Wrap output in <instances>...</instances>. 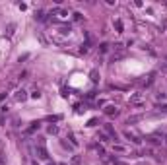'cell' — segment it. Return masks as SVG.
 <instances>
[{
	"label": "cell",
	"mask_w": 167,
	"mask_h": 165,
	"mask_svg": "<svg viewBox=\"0 0 167 165\" xmlns=\"http://www.w3.org/2000/svg\"><path fill=\"white\" fill-rule=\"evenodd\" d=\"M51 16H60V18H66L68 12H66V10H62V8H55V10L51 12Z\"/></svg>",
	"instance_id": "8"
},
{
	"label": "cell",
	"mask_w": 167,
	"mask_h": 165,
	"mask_svg": "<svg viewBox=\"0 0 167 165\" xmlns=\"http://www.w3.org/2000/svg\"><path fill=\"white\" fill-rule=\"evenodd\" d=\"M148 142H150V144H161V140H159L157 136H150V138H148Z\"/></svg>",
	"instance_id": "14"
},
{
	"label": "cell",
	"mask_w": 167,
	"mask_h": 165,
	"mask_svg": "<svg viewBox=\"0 0 167 165\" xmlns=\"http://www.w3.org/2000/svg\"><path fill=\"white\" fill-rule=\"evenodd\" d=\"M165 146H167V136H165Z\"/></svg>",
	"instance_id": "29"
},
{
	"label": "cell",
	"mask_w": 167,
	"mask_h": 165,
	"mask_svg": "<svg viewBox=\"0 0 167 165\" xmlns=\"http://www.w3.org/2000/svg\"><path fill=\"white\" fill-rule=\"evenodd\" d=\"M4 97H6V91H2V93H0V103L4 101Z\"/></svg>",
	"instance_id": "25"
},
{
	"label": "cell",
	"mask_w": 167,
	"mask_h": 165,
	"mask_svg": "<svg viewBox=\"0 0 167 165\" xmlns=\"http://www.w3.org/2000/svg\"><path fill=\"white\" fill-rule=\"evenodd\" d=\"M72 16H74V20H76V22H80V20H82V18H84V16H82V14H80V12H74V14H72Z\"/></svg>",
	"instance_id": "17"
},
{
	"label": "cell",
	"mask_w": 167,
	"mask_h": 165,
	"mask_svg": "<svg viewBox=\"0 0 167 165\" xmlns=\"http://www.w3.org/2000/svg\"><path fill=\"white\" fill-rule=\"evenodd\" d=\"M0 124H4V117L2 115H0Z\"/></svg>",
	"instance_id": "28"
},
{
	"label": "cell",
	"mask_w": 167,
	"mask_h": 165,
	"mask_svg": "<svg viewBox=\"0 0 167 165\" xmlns=\"http://www.w3.org/2000/svg\"><path fill=\"white\" fill-rule=\"evenodd\" d=\"M138 84H140L142 88H148V86H152V84H154V74H148V76H144L142 80H138Z\"/></svg>",
	"instance_id": "3"
},
{
	"label": "cell",
	"mask_w": 167,
	"mask_h": 165,
	"mask_svg": "<svg viewBox=\"0 0 167 165\" xmlns=\"http://www.w3.org/2000/svg\"><path fill=\"white\" fill-rule=\"evenodd\" d=\"M49 165H55V163H49Z\"/></svg>",
	"instance_id": "30"
},
{
	"label": "cell",
	"mask_w": 167,
	"mask_h": 165,
	"mask_svg": "<svg viewBox=\"0 0 167 165\" xmlns=\"http://www.w3.org/2000/svg\"><path fill=\"white\" fill-rule=\"evenodd\" d=\"M89 76H91V80H93V82H97V80H99V74H97V70H91V74H89Z\"/></svg>",
	"instance_id": "15"
},
{
	"label": "cell",
	"mask_w": 167,
	"mask_h": 165,
	"mask_svg": "<svg viewBox=\"0 0 167 165\" xmlns=\"http://www.w3.org/2000/svg\"><path fill=\"white\" fill-rule=\"evenodd\" d=\"M165 97H167V95H165V93H161V91H159V93H156V99H161V101H163Z\"/></svg>",
	"instance_id": "19"
},
{
	"label": "cell",
	"mask_w": 167,
	"mask_h": 165,
	"mask_svg": "<svg viewBox=\"0 0 167 165\" xmlns=\"http://www.w3.org/2000/svg\"><path fill=\"white\" fill-rule=\"evenodd\" d=\"M113 150H117V152H124L123 146H113Z\"/></svg>",
	"instance_id": "23"
},
{
	"label": "cell",
	"mask_w": 167,
	"mask_h": 165,
	"mask_svg": "<svg viewBox=\"0 0 167 165\" xmlns=\"http://www.w3.org/2000/svg\"><path fill=\"white\" fill-rule=\"evenodd\" d=\"M35 154H37V157H39V159H49V154H47V150H45L43 144H39V146L35 148Z\"/></svg>",
	"instance_id": "2"
},
{
	"label": "cell",
	"mask_w": 167,
	"mask_h": 165,
	"mask_svg": "<svg viewBox=\"0 0 167 165\" xmlns=\"http://www.w3.org/2000/svg\"><path fill=\"white\" fill-rule=\"evenodd\" d=\"M105 132L109 134V138H111V140H119V134H117V130L113 128L111 124H105Z\"/></svg>",
	"instance_id": "5"
},
{
	"label": "cell",
	"mask_w": 167,
	"mask_h": 165,
	"mask_svg": "<svg viewBox=\"0 0 167 165\" xmlns=\"http://www.w3.org/2000/svg\"><path fill=\"white\" fill-rule=\"evenodd\" d=\"M49 132H51V134H56V132H58V126H49Z\"/></svg>",
	"instance_id": "20"
},
{
	"label": "cell",
	"mask_w": 167,
	"mask_h": 165,
	"mask_svg": "<svg viewBox=\"0 0 167 165\" xmlns=\"http://www.w3.org/2000/svg\"><path fill=\"white\" fill-rule=\"evenodd\" d=\"M159 111H163V113H167V105H161V107H157Z\"/></svg>",
	"instance_id": "24"
},
{
	"label": "cell",
	"mask_w": 167,
	"mask_h": 165,
	"mask_svg": "<svg viewBox=\"0 0 167 165\" xmlns=\"http://www.w3.org/2000/svg\"><path fill=\"white\" fill-rule=\"evenodd\" d=\"M124 138H128L132 144H136V146H140L142 144V138L136 134V132H132V130H124Z\"/></svg>",
	"instance_id": "1"
},
{
	"label": "cell",
	"mask_w": 167,
	"mask_h": 165,
	"mask_svg": "<svg viewBox=\"0 0 167 165\" xmlns=\"http://www.w3.org/2000/svg\"><path fill=\"white\" fill-rule=\"evenodd\" d=\"M144 103V95L142 93H134L130 97V105H142Z\"/></svg>",
	"instance_id": "4"
},
{
	"label": "cell",
	"mask_w": 167,
	"mask_h": 165,
	"mask_svg": "<svg viewBox=\"0 0 167 165\" xmlns=\"http://www.w3.org/2000/svg\"><path fill=\"white\" fill-rule=\"evenodd\" d=\"M107 51H109V45H107V43H101L99 45V53L103 55V53H107Z\"/></svg>",
	"instance_id": "13"
},
{
	"label": "cell",
	"mask_w": 167,
	"mask_h": 165,
	"mask_svg": "<svg viewBox=\"0 0 167 165\" xmlns=\"http://www.w3.org/2000/svg\"><path fill=\"white\" fill-rule=\"evenodd\" d=\"M14 99H16V101H25V99H27V91L18 89V91H16V95H14Z\"/></svg>",
	"instance_id": "7"
},
{
	"label": "cell",
	"mask_w": 167,
	"mask_h": 165,
	"mask_svg": "<svg viewBox=\"0 0 167 165\" xmlns=\"http://www.w3.org/2000/svg\"><path fill=\"white\" fill-rule=\"evenodd\" d=\"M113 51H115L117 56H124V45L123 43H115L113 45Z\"/></svg>",
	"instance_id": "6"
},
{
	"label": "cell",
	"mask_w": 167,
	"mask_h": 165,
	"mask_svg": "<svg viewBox=\"0 0 167 165\" xmlns=\"http://www.w3.org/2000/svg\"><path fill=\"white\" fill-rule=\"evenodd\" d=\"M0 165H4V154L0 152Z\"/></svg>",
	"instance_id": "26"
},
{
	"label": "cell",
	"mask_w": 167,
	"mask_h": 165,
	"mask_svg": "<svg viewBox=\"0 0 167 165\" xmlns=\"http://www.w3.org/2000/svg\"><path fill=\"white\" fill-rule=\"evenodd\" d=\"M35 20L43 22V20H45V12H41V10H39V12H35Z\"/></svg>",
	"instance_id": "12"
},
{
	"label": "cell",
	"mask_w": 167,
	"mask_h": 165,
	"mask_svg": "<svg viewBox=\"0 0 167 165\" xmlns=\"http://www.w3.org/2000/svg\"><path fill=\"white\" fill-rule=\"evenodd\" d=\"M115 29H117V33H123L124 25H123V22H121V20H115Z\"/></svg>",
	"instance_id": "9"
},
{
	"label": "cell",
	"mask_w": 167,
	"mask_h": 165,
	"mask_svg": "<svg viewBox=\"0 0 167 165\" xmlns=\"http://www.w3.org/2000/svg\"><path fill=\"white\" fill-rule=\"evenodd\" d=\"M31 97H35V99H39V97H41V93H39V89H35L33 93H31Z\"/></svg>",
	"instance_id": "21"
},
{
	"label": "cell",
	"mask_w": 167,
	"mask_h": 165,
	"mask_svg": "<svg viewBox=\"0 0 167 165\" xmlns=\"http://www.w3.org/2000/svg\"><path fill=\"white\" fill-rule=\"evenodd\" d=\"M35 130H39V122H33V126H29L27 132H35Z\"/></svg>",
	"instance_id": "16"
},
{
	"label": "cell",
	"mask_w": 167,
	"mask_h": 165,
	"mask_svg": "<svg viewBox=\"0 0 167 165\" xmlns=\"http://www.w3.org/2000/svg\"><path fill=\"white\" fill-rule=\"evenodd\" d=\"M14 27H16L14 23H12V25H8V35H12V33H14Z\"/></svg>",
	"instance_id": "22"
},
{
	"label": "cell",
	"mask_w": 167,
	"mask_h": 165,
	"mask_svg": "<svg viewBox=\"0 0 167 165\" xmlns=\"http://www.w3.org/2000/svg\"><path fill=\"white\" fill-rule=\"evenodd\" d=\"M97 138H99L101 142H107V140H109V134H107V132H99V134H97Z\"/></svg>",
	"instance_id": "11"
},
{
	"label": "cell",
	"mask_w": 167,
	"mask_h": 165,
	"mask_svg": "<svg viewBox=\"0 0 167 165\" xmlns=\"http://www.w3.org/2000/svg\"><path fill=\"white\" fill-rule=\"evenodd\" d=\"M105 113H107V115H117L119 111H117V107H113V105H107V107H105Z\"/></svg>",
	"instance_id": "10"
},
{
	"label": "cell",
	"mask_w": 167,
	"mask_h": 165,
	"mask_svg": "<svg viewBox=\"0 0 167 165\" xmlns=\"http://www.w3.org/2000/svg\"><path fill=\"white\" fill-rule=\"evenodd\" d=\"M115 165H126V163H123V161H115Z\"/></svg>",
	"instance_id": "27"
},
{
	"label": "cell",
	"mask_w": 167,
	"mask_h": 165,
	"mask_svg": "<svg viewBox=\"0 0 167 165\" xmlns=\"http://www.w3.org/2000/svg\"><path fill=\"white\" fill-rule=\"evenodd\" d=\"M72 165H80V157H78V155L72 157Z\"/></svg>",
	"instance_id": "18"
}]
</instances>
